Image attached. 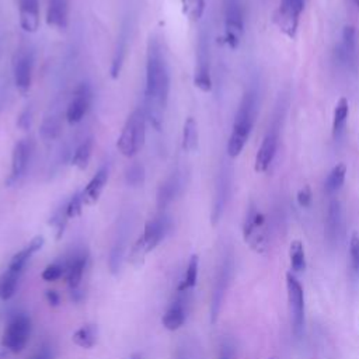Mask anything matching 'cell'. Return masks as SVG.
Segmentation results:
<instances>
[{"instance_id": "cell-1", "label": "cell", "mask_w": 359, "mask_h": 359, "mask_svg": "<svg viewBox=\"0 0 359 359\" xmlns=\"http://www.w3.org/2000/svg\"><path fill=\"white\" fill-rule=\"evenodd\" d=\"M146 90H145V115L151 124L160 130L163 112L170 94V70L160 41L152 37L148 44L146 58Z\"/></svg>"}, {"instance_id": "cell-2", "label": "cell", "mask_w": 359, "mask_h": 359, "mask_svg": "<svg viewBox=\"0 0 359 359\" xmlns=\"http://www.w3.org/2000/svg\"><path fill=\"white\" fill-rule=\"evenodd\" d=\"M257 91L256 90H249L245 96L243 100L238 105V109L234 116L233 123V130L231 135L227 142V155L234 159L240 155L249 141V137L252 134L254 119L257 115Z\"/></svg>"}, {"instance_id": "cell-3", "label": "cell", "mask_w": 359, "mask_h": 359, "mask_svg": "<svg viewBox=\"0 0 359 359\" xmlns=\"http://www.w3.org/2000/svg\"><path fill=\"white\" fill-rule=\"evenodd\" d=\"M171 226V219L165 212L151 219L145 226L144 234L138 238L130 252V263L137 268L142 267L145 257L160 245L163 238L170 233Z\"/></svg>"}, {"instance_id": "cell-4", "label": "cell", "mask_w": 359, "mask_h": 359, "mask_svg": "<svg viewBox=\"0 0 359 359\" xmlns=\"http://www.w3.org/2000/svg\"><path fill=\"white\" fill-rule=\"evenodd\" d=\"M146 137V115L144 109H135L127 119L116 148L125 158H134L144 146Z\"/></svg>"}, {"instance_id": "cell-5", "label": "cell", "mask_w": 359, "mask_h": 359, "mask_svg": "<svg viewBox=\"0 0 359 359\" xmlns=\"http://www.w3.org/2000/svg\"><path fill=\"white\" fill-rule=\"evenodd\" d=\"M243 237L250 249L259 254H264L268 249V233L267 222L263 212H260L254 205L247 211L243 223Z\"/></svg>"}, {"instance_id": "cell-6", "label": "cell", "mask_w": 359, "mask_h": 359, "mask_svg": "<svg viewBox=\"0 0 359 359\" xmlns=\"http://www.w3.org/2000/svg\"><path fill=\"white\" fill-rule=\"evenodd\" d=\"M31 335V319L27 313H15L5 328L2 346L13 353L24 351Z\"/></svg>"}, {"instance_id": "cell-7", "label": "cell", "mask_w": 359, "mask_h": 359, "mask_svg": "<svg viewBox=\"0 0 359 359\" xmlns=\"http://www.w3.org/2000/svg\"><path fill=\"white\" fill-rule=\"evenodd\" d=\"M224 13V43L230 49H236L240 45L245 23L243 9L240 0H223Z\"/></svg>"}, {"instance_id": "cell-8", "label": "cell", "mask_w": 359, "mask_h": 359, "mask_svg": "<svg viewBox=\"0 0 359 359\" xmlns=\"http://www.w3.org/2000/svg\"><path fill=\"white\" fill-rule=\"evenodd\" d=\"M287 291L292 319V328L295 335L300 337L305 324V295L302 285L292 273L287 274Z\"/></svg>"}, {"instance_id": "cell-9", "label": "cell", "mask_w": 359, "mask_h": 359, "mask_svg": "<svg viewBox=\"0 0 359 359\" xmlns=\"http://www.w3.org/2000/svg\"><path fill=\"white\" fill-rule=\"evenodd\" d=\"M305 8V0H281L275 13V23L278 29L289 38H295L298 33L299 19Z\"/></svg>"}, {"instance_id": "cell-10", "label": "cell", "mask_w": 359, "mask_h": 359, "mask_svg": "<svg viewBox=\"0 0 359 359\" xmlns=\"http://www.w3.org/2000/svg\"><path fill=\"white\" fill-rule=\"evenodd\" d=\"M197 69L194 83L195 86L208 93L212 90V79H211V51H209V37L205 30L199 33L198 47H197Z\"/></svg>"}, {"instance_id": "cell-11", "label": "cell", "mask_w": 359, "mask_h": 359, "mask_svg": "<svg viewBox=\"0 0 359 359\" xmlns=\"http://www.w3.org/2000/svg\"><path fill=\"white\" fill-rule=\"evenodd\" d=\"M231 268H233V260L231 256H226L219 267L217 275H216V281H215V287H213V295H212V306H211V319L212 323L216 321L226 289L229 287L230 282V275H231Z\"/></svg>"}, {"instance_id": "cell-12", "label": "cell", "mask_w": 359, "mask_h": 359, "mask_svg": "<svg viewBox=\"0 0 359 359\" xmlns=\"http://www.w3.org/2000/svg\"><path fill=\"white\" fill-rule=\"evenodd\" d=\"M33 155V145L27 139H22L16 144L12 158V173L8 178V185H16L27 173Z\"/></svg>"}, {"instance_id": "cell-13", "label": "cell", "mask_w": 359, "mask_h": 359, "mask_svg": "<svg viewBox=\"0 0 359 359\" xmlns=\"http://www.w3.org/2000/svg\"><path fill=\"white\" fill-rule=\"evenodd\" d=\"M91 104V89L87 83H80L68 105L66 118L69 124H77L84 118Z\"/></svg>"}, {"instance_id": "cell-14", "label": "cell", "mask_w": 359, "mask_h": 359, "mask_svg": "<svg viewBox=\"0 0 359 359\" xmlns=\"http://www.w3.org/2000/svg\"><path fill=\"white\" fill-rule=\"evenodd\" d=\"M34 70V54L30 49H20L15 59V82L22 93L30 90Z\"/></svg>"}, {"instance_id": "cell-15", "label": "cell", "mask_w": 359, "mask_h": 359, "mask_svg": "<svg viewBox=\"0 0 359 359\" xmlns=\"http://www.w3.org/2000/svg\"><path fill=\"white\" fill-rule=\"evenodd\" d=\"M66 264H68V271H66V282L70 291L79 289L83 281V275L84 271L87 268L89 264V253L84 249H79L75 250L68 259H66Z\"/></svg>"}, {"instance_id": "cell-16", "label": "cell", "mask_w": 359, "mask_h": 359, "mask_svg": "<svg viewBox=\"0 0 359 359\" xmlns=\"http://www.w3.org/2000/svg\"><path fill=\"white\" fill-rule=\"evenodd\" d=\"M277 149H278V130L271 128L266 134V137L261 142V146L257 152V156H256L254 170L257 173H264L268 170V167L271 166V163L277 155Z\"/></svg>"}, {"instance_id": "cell-17", "label": "cell", "mask_w": 359, "mask_h": 359, "mask_svg": "<svg viewBox=\"0 0 359 359\" xmlns=\"http://www.w3.org/2000/svg\"><path fill=\"white\" fill-rule=\"evenodd\" d=\"M184 184H185V180L183 173L176 171L159 187L158 208L160 212H165V209L183 192Z\"/></svg>"}, {"instance_id": "cell-18", "label": "cell", "mask_w": 359, "mask_h": 359, "mask_svg": "<svg viewBox=\"0 0 359 359\" xmlns=\"http://www.w3.org/2000/svg\"><path fill=\"white\" fill-rule=\"evenodd\" d=\"M130 37H131V23L128 19H125L121 31L118 34V41H116V47L114 51V56H112V62H111V77L116 79L123 70L125 58H127V52H128V45H130Z\"/></svg>"}, {"instance_id": "cell-19", "label": "cell", "mask_w": 359, "mask_h": 359, "mask_svg": "<svg viewBox=\"0 0 359 359\" xmlns=\"http://www.w3.org/2000/svg\"><path fill=\"white\" fill-rule=\"evenodd\" d=\"M229 191H230V178H229V171L226 169H222L217 177V184H216V194L213 199V208H212V223L216 224L226 208L227 198H229Z\"/></svg>"}, {"instance_id": "cell-20", "label": "cell", "mask_w": 359, "mask_h": 359, "mask_svg": "<svg viewBox=\"0 0 359 359\" xmlns=\"http://www.w3.org/2000/svg\"><path fill=\"white\" fill-rule=\"evenodd\" d=\"M20 26L26 33H37L40 29V2L38 0H19Z\"/></svg>"}, {"instance_id": "cell-21", "label": "cell", "mask_w": 359, "mask_h": 359, "mask_svg": "<svg viewBox=\"0 0 359 359\" xmlns=\"http://www.w3.org/2000/svg\"><path fill=\"white\" fill-rule=\"evenodd\" d=\"M341 226H342V209L341 204L337 199H333L328 205L327 209V216H326V237L328 243L335 245L339 233H341Z\"/></svg>"}, {"instance_id": "cell-22", "label": "cell", "mask_w": 359, "mask_h": 359, "mask_svg": "<svg viewBox=\"0 0 359 359\" xmlns=\"http://www.w3.org/2000/svg\"><path fill=\"white\" fill-rule=\"evenodd\" d=\"M338 55L346 65L355 66L358 58V33L353 26H345L342 30V44Z\"/></svg>"}, {"instance_id": "cell-23", "label": "cell", "mask_w": 359, "mask_h": 359, "mask_svg": "<svg viewBox=\"0 0 359 359\" xmlns=\"http://www.w3.org/2000/svg\"><path fill=\"white\" fill-rule=\"evenodd\" d=\"M44 245H45V238H44L43 236H36V237L33 238V240L29 243L27 247H24L23 250H20L17 254L13 256V259L10 260L8 268L15 270V271L23 274V271H24V268L27 267L30 259H31L36 253H38V252L44 247Z\"/></svg>"}, {"instance_id": "cell-24", "label": "cell", "mask_w": 359, "mask_h": 359, "mask_svg": "<svg viewBox=\"0 0 359 359\" xmlns=\"http://www.w3.org/2000/svg\"><path fill=\"white\" fill-rule=\"evenodd\" d=\"M69 3L70 0H49L47 23L55 29L63 30L69 23Z\"/></svg>"}, {"instance_id": "cell-25", "label": "cell", "mask_w": 359, "mask_h": 359, "mask_svg": "<svg viewBox=\"0 0 359 359\" xmlns=\"http://www.w3.org/2000/svg\"><path fill=\"white\" fill-rule=\"evenodd\" d=\"M107 181H108V167L104 166L96 173V176L90 180V183L82 191V198H83L84 205H93L98 201Z\"/></svg>"}, {"instance_id": "cell-26", "label": "cell", "mask_w": 359, "mask_h": 359, "mask_svg": "<svg viewBox=\"0 0 359 359\" xmlns=\"http://www.w3.org/2000/svg\"><path fill=\"white\" fill-rule=\"evenodd\" d=\"M185 319H187L185 298H177L165 313L162 319V324L165 328L170 331H176L185 323Z\"/></svg>"}, {"instance_id": "cell-27", "label": "cell", "mask_w": 359, "mask_h": 359, "mask_svg": "<svg viewBox=\"0 0 359 359\" xmlns=\"http://www.w3.org/2000/svg\"><path fill=\"white\" fill-rule=\"evenodd\" d=\"M127 234H128L127 230L118 231V237L111 249L108 266H109V270L112 274H116L123 266V260H124V254H125V249H127V237H128Z\"/></svg>"}, {"instance_id": "cell-28", "label": "cell", "mask_w": 359, "mask_h": 359, "mask_svg": "<svg viewBox=\"0 0 359 359\" xmlns=\"http://www.w3.org/2000/svg\"><path fill=\"white\" fill-rule=\"evenodd\" d=\"M348 114H349V104L345 97H341L334 108L333 114V137L334 139H339L341 135L345 131L346 121H348Z\"/></svg>"}, {"instance_id": "cell-29", "label": "cell", "mask_w": 359, "mask_h": 359, "mask_svg": "<svg viewBox=\"0 0 359 359\" xmlns=\"http://www.w3.org/2000/svg\"><path fill=\"white\" fill-rule=\"evenodd\" d=\"M22 274L8 268L2 275H0V300H10L19 287V281H20Z\"/></svg>"}, {"instance_id": "cell-30", "label": "cell", "mask_w": 359, "mask_h": 359, "mask_svg": "<svg viewBox=\"0 0 359 359\" xmlns=\"http://www.w3.org/2000/svg\"><path fill=\"white\" fill-rule=\"evenodd\" d=\"M345 174H346V166L344 163H338L337 166L333 167V170L330 171V174L324 181V188L328 195H333L341 190L345 181Z\"/></svg>"}, {"instance_id": "cell-31", "label": "cell", "mask_w": 359, "mask_h": 359, "mask_svg": "<svg viewBox=\"0 0 359 359\" xmlns=\"http://www.w3.org/2000/svg\"><path fill=\"white\" fill-rule=\"evenodd\" d=\"M72 339L77 346L84 348V349H90L97 342V327L93 326V324L83 326L77 331L73 333Z\"/></svg>"}, {"instance_id": "cell-32", "label": "cell", "mask_w": 359, "mask_h": 359, "mask_svg": "<svg viewBox=\"0 0 359 359\" xmlns=\"http://www.w3.org/2000/svg\"><path fill=\"white\" fill-rule=\"evenodd\" d=\"M198 148V125L197 121L190 116L184 124L183 130V149L185 152H194Z\"/></svg>"}, {"instance_id": "cell-33", "label": "cell", "mask_w": 359, "mask_h": 359, "mask_svg": "<svg viewBox=\"0 0 359 359\" xmlns=\"http://www.w3.org/2000/svg\"><path fill=\"white\" fill-rule=\"evenodd\" d=\"M198 267H199V259L198 256H192L190 259L184 280L181 281L180 287H178V292H190L194 289V287L197 285V280H198Z\"/></svg>"}, {"instance_id": "cell-34", "label": "cell", "mask_w": 359, "mask_h": 359, "mask_svg": "<svg viewBox=\"0 0 359 359\" xmlns=\"http://www.w3.org/2000/svg\"><path fill=\"white\" fill-rule=\"evenodd\" d=\"M91 152H93V139L89 138V139L83 141L75 151L73 158H72V165L80 170H84L89 166Z\"/></svg>"}, {"instance_id": "cell-35", "label": "cell", "mask_w": 359, "mask_h": 359, "mask_svg": "<svg viewBox=\"0 0 359 359\" xmlns=\"http://www.w3.org/2000/svg\"><path fill=\"white\" fill-rule=\"evenodd\" d=\"M289 259H291V267L293 273H300L306 268V256H305V247L300 240H293L289 246Z\"/></svg>"}, {"instance_id": "cell-36", "label": "cell", "mask_w": 359, "mask_h": 359, "mask_svg": "<svg viewBox=\"0 0 359 359\" xmlns=\"http://www.w3.org/2000/svg\"><path fill=\"white\" fill-rule=\"evenodd\" d=\"M61 130H62V125H61L59 118L52 115V116H47L44 119L41 130H40V134H41V138L44 141H54L59 137Z\"/></svg>"}, {"instance_id": "cell-37", "label": "cell", "mask_w": 359, "mask_h": 359, "mask_svg": "<svg viewBox=\"0 0 359 359\" xmlns=\"http://www.w3.org/2000/svg\"><path fill=\"white\" fill-rule=\"evenodd\" d=\"M66 271H68V264H66V259L65 260H56L52 264H49L41 274L43 280L47 282H56L61 278L66 277Z\"/></svg>"}, {"instance_id": "cell-38", "label": "cell", "mask_w": 359, "mask_h": 359, "mask_svg": "<svg viewBox=\"0 0 359 359\" xmlns=\"http://www.w3.org/2000/svg\"><path fill=\"white\" fill-rule=\"evenodd\" d=\"M349 267L351 274L359 278V233H352L349 240Z\"/></svg>"}, {"instance_id": "cell-39", "label": "cell", "mask_w": 359, "mask_h": 359, "mask_svg": "<svg viewBox=\"0 0 359 359\" xmlns=\"http://www.w3.org/2000/svg\"><path fill=\"white\" fill-rule=\"evenodd\" d=\"M68 220H69V217H68V213H66V204H65L49 219V224L55 229L56 240H61V238H62V236L65 233V229H66V224H68Z\"/></svg>"}, {"instance_id": "cell-40", "label": "cell", "mask_w": 359, "mask_h": 359, "mask_svg": "<svg viewBox=\"0 0 359 359\" xmlns=\"http://www.w3.org/2000/svg\"><path fill=\"white\" fill-rule=\"evenodd\" d=\"M145 167L141 163H132L127 169L125 180L130 187H142L145 183Z\"/></svg>"}, {"instance_id": "cell-41", "label": "cell", "mask_w": 359, "mask_h": 359, "mask_svg": "<svg viewBox=\"0 0 359 359\" xmlns=\"http://www.w3.org/2000/svg\"><path fill=\"white\" fill-rule=\"evenodd\" d=\"M84 202L82 198V192H76L68 202H66V213L69 219H75L82 215Z\"/></svg>"}, {"instance_id": "cell-42", "label": "cell", "mask_w": 359, "mask_h": 359, "mask_svg": "<svg viewBox=\"0 0 359 359\" xmlns=\"http://www.w3.org/2000/svg\"><path fill=\"white\" fill-rule=\"evenodd\" d=\"M205 0H187V3L184 5V10L191 16L192 20L198 22L205 12Z\"/></svg>"}, {"instance_id": "cell-43", "label": "cell", "mask_w": 359, "mask_h": 359, "mask_svg": "<svg viewBox=\"0 0 359 359\" xmlns=\"http://www.w3.org/2000/svg\"><path fill=\"white\" fill-rule=\"evenodd\" d=\"M296 198H298V204L302 208L310 206V204H312V190H310V187L305 185L302 190H299Z\"/></svg>"}, {"instance_id": "cell-44", "label": "cell", "mask_w": 359, "mask_h": 359, "mask_svg": "<svg viewBox=\"0 0 359 359\" xmlns=\"http://www.w3.org/2000/svg\"><path fill=\"white\" fill-rule=\"evenodd\" d=\"M31 121H33V111H31V108H26V109L22 112L17 124H19V127H20L22 130H29V128L31 127Z\"/></svg>"}, {"instance_id": "cell-45", "label": "cell", "mask_w": 359, "mask_h": 359, "mask_svg": "<svg viewBox=\"0 0 359 359\" xmlns=\"http://www.w3.org/2000/svg\"><path fill=\"white\" fill-rule=\"evenodd\" d=\"M33 359H54V352H52V348L45 344L41 346V349L33 356Z\"/></svg>"}, {"instance_id": "cell-46", "label": "cell", "mask_w": 359, "mask_h": 359, "mask_svg": "<svg viewBox=\"0 0 359 359\" xmlns=\"http://www.w3.org/2000/svg\"><path fill=\"white\" fill-rule=\"evenodd\" d=\"M45 298H47L48 303H49L52 307H56V306H59V303H61V296H59V293H58L56 291H47V292H45Z\"/></svg>"}, {"instance_id": "cell-47", "label": "cell", "mask_w": 359, "mask_h": 359, "mask_svg": "<svg viewBox=\"0 0 359 359\" xmlns=\"http://www.w3.org/2000/svg\"><path fill=\"white\" fill-rule=\"evenodd\" d=\"M220 359H230V351H229L227 348H223L222 355H220Z\"/></svg>"}, {"instance_id": "cell-48", "label": "cell", "mask_w": 359, "mask_h": 359, "mask_svg": "<svg viewBox=\"0 0 359 359\" xmlns=\"http://www.w3.org/2000/svg\"><path fill=\"white\" fill-rule=\"evenodd\" d=\"M353 2L358 5V8H359V0H353Z\"/></svg>"}, {"instance_id": "cell-49", "label": "cell", "mask_w": 359, "mask_h": 359, "mask_svg": "<svg viewBox=\"0 0 359 359\" xmlns=\"http://www.w3.org/2000/svg\"><path fill=\"white\" fill-rule=\"evenodd\" d=\"M181 2H183V6L187 3V0H181Z\"/></svg>"}, {"instance_id": "cell-50", "label": "cell", "mask_w": 359, "mask_h": 359, "mask_svg": "<svg viewBox=\"0 0 359 359\" xmlns=\"http://www.w3.org/2000/svg\"><path fill=\"white\" fill-rule=\"evenodd\" d=\"M131 359H141L139 356H134V358H131Z\"/></svg>"}]
</instances>
